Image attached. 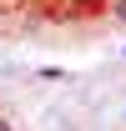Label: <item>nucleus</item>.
Returning a JSON list of instances; mask_svg holds the SVG:
<instances>
[{"mask_svg": "<svg viewBox=\"0 0 126 131\" xmlns=\"http://www.w3.org/2000/svg\"><path fill=\"white\" fill-rule=\"evenodd\" d=\"M111 15H116V25H126V0H116V5H111Z\"/></svg>", "mask_w": 126, "mask_h": 131, "instance_id": "nucleus-1", "label": "nucleus"}, {"mask_svg": "<svg viewBox=\"0 0 126 131\" xmlns=\"http://www.w3.org/2000/svg\"><path fill=\"white\" fill-rule=\"evenodd\" d=\"M0 131H10V121H5V116H0Z\"/></svg>", "mask_w": 126, "mask_h": 131, "instance_id": "nucleus-2", "label": "nucleus"}]
</instances>
